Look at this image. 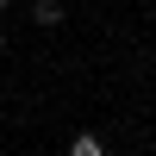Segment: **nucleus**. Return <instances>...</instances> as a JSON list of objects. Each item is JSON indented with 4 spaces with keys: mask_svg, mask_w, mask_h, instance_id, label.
<instances>
[{
    "mask_svg": "<svg viewBox=\"0 0 156 156\" xmlns=\"http://www.w3.org/2000/svg\"><path fill=\"white\" fill-rule=\"evenodd\" d=\"M100 150H106V144H100L94 131H75V137H69V156H100Z\"/></svg>",
    "mask_w": 156,
    "mask_h": 156,
    "instance_id": "obj_2",
    "label": "nucleus"
},
{
    "mask_svg": "<svg viewBox=\"0 0 156 156\" xmlns=\"http://www.w3.org/2000/svg\"><path fill=\"white\" fill-rule=\"evenodd\" d=\"M0 56H6V25H0Z\"/></svg>",
    "mask_w": 156,
    "mask_h": 156,
    "instance_id": "obj_3",
    "label": "nucleus"
},
{
    "mask_svg": "<svg viewBox=\"0 0 156 156\" xmlns=\"http://www.w3.org/2000/svg\"><path fill=\"white\" fill-rule=\"evenodd\" d=\"M31 19H37V25H62L69 6H62V0H31Z\"/></svg>",
    "mask_w": 156,
    "mask_h": 156,
    "instance_id": "obj_1",
    "label": "nucleus"
},
{
    "mask_svg": "<svg viewBox=\"0 0 156 156\" xmlns=\"http://www.w3.org/2000/svg\"><path fill=\"white\" fill-rule=\"evenodd\" d=\"M0 12H6V0H0Z\"/></svg>",
    "mask_w": 156,
    "mask_h": 156,
    "instance_id": "obj_4",
    "label": "nucleus"
}]
</instances>
